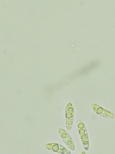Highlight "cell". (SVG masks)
Masks as SVG:
<instances>
[{
    "instance_id": "cell-1",
    "label": "cell",
    "mask_w": 115,
    "mask_h": 154,
    "mask_svg": "<svg viewBox=\"0 0 115 154\" xmlns=\"http://www.w3.org/2000/svg\"><path fill=\"white\" fill-rule=\"evenodd\" d=\"M59 133L62 139L64 140V142L66 144L68 147L70 148L71 150H75V146L72 139L71 138L68 133L65 131L63 129H59Z\"/></svg>"
},
{
    "instance_id": "cell-2",
    "label": "cell",
    "mask_w": 115,
    "mask_h": 154,
    "mask_svg": "<svg viewBox=\"0 0 115 154\" xmlns=\"http://www.w3.org/2000/svg\"><path fill=\"white\" fill-rule=\"evenodd\" d=\"M46 148L54 152L62 154H71L70 152L62 145L56 143H50L46 145Z\"/></svg>"
},
{
    "instance_id": "cell-3",
    "label": "cell",
    "mask_w": 115,
    "mask_h": 154,
    "mask_svg": "<svg viewBox=\"0 0 115 154\" xmlns=\"http://www.w3.org/2000/svg\"><path fill=\"white\" fill-rule=\"evenodd\" d=\"M79 130L82 142L83 143V145L85 149L88 150L89 149V141L88 138L87 133L86 127L84 125L81 123V125L79 124Z\"/></svg>"
}]
</instances>
